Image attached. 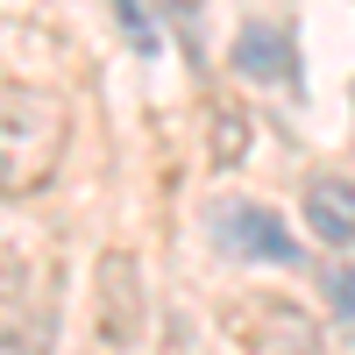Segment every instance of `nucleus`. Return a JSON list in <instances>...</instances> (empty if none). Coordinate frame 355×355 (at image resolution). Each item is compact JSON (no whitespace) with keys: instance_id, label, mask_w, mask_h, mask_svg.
Segmentation results:
<instances>
[{"instance_id":"f257e3e1","label":"nucleus","mask_w":355,"mask_h":355,"mask_svg":"<svg viewBox=\"0 0 355 355\" xmlns=\"http://www.w3.org/2000/svg\"><path fill=\"white\" fill-rule=\"evenodd\" d=\"M64 135L71 114L50 85H8L0 93V199L43 192L64 164Z\"/></svg>"},{"instance_id":"f03ea898","label":"nucleus","mask_w":355,"mask_h":355,"mask_svg":"<svg viewBox=\"0 0 355 355\" xmlns=\"http://www.w3.org/2000/svg\"><path fill=\"white\" fill-rule=\"evenodd\" d=\"M150 327V284H142V256L135 249H107L93 270V341L100 348H135Z\"/></svg>"},{"instance_id":"7ed1b4c3","label":"nucleus","mask_w":355,"mask_h":355,"mask_svg":"<svg viewBox=\"0 0 355 355\" xmlns=\"http://www.w3.org/2000/svg\"><path fill=\"white\" fill-rule=\"evenodd\" d=\"M234 71L256 85H277V93H299V50H291L284 21H242L234 36Z\"/></svg>"},{"instance_id":"20e7f679","label":"nucleus","mask_w":355,"mask_h":355,"mask_svg":"<svg viewBox=\"0 0 355 355\" xmlns=\"http://www.w3.org/2000/svg\"><path fill=\"white\" fill-rule=\"evenodd\" d=\"M214 227L227 234L234 256H256V263H299V242L284 234V220L270 214V206H220Z\"/></svg>"},{"instance_id":"39448f33","label":"nucleus","mask_w":355,"mask_h":355,"mask_svg":"<svg viewBox=\"0 0 355 355\" xmlns=\"http://www.w3.org/2000/svg\"><path fill=\"white\" fill-rule=\"evenodd\" d=\"M306 227L327 249L355 242V185H348V178H313V185H306Z\"/></svg>"},{"instance_id":"423d86ee","label":"nucleus","mask_w":355,"mask_h":355,"mask_svg":"<svg viewBox=\"0 0 355 355\" xmlns=\"http://www.w3.org/2000/svg\"><path fill=\"white\" fill-rule=\"evenodd\" d=\"M50 341H57V306H50V291L43 299L28 291V306L0 327V355H50Z\"/></svg>"},{"instance_id":"0eeeda50","label":"nucleus","mask_w":355,"mask_h":355,"mask_svg":"<svg viewBox=\"0 0 355 355\" xmlns=\"http://www.w3.org/2000/svg\"><path fill=\"white\" fill-rule=\"evenodd\" d=\"M206 157H214V171H234L249 157V114L242 107H214V121H206Z\"/></svg>"},{"instance_id":"6e6552de","label":"nucleus","mask_w":355,"mask_h":355,"mask_svg":"<svg viewBox=\"0 0 355 355\" xmlns=\"http://www.w3.org/2000/svg\"><path fill=\"white\" fill-rule=\"evenodd\" d=\"M114 8H121V28H128V43H135L142 57H157V28H150V15H142L135 0H114Z\"/></svg>"},{"instance_id":"1a4fd4ad","label":"nucleus","mask_w":355,"mask_h":355,"mask_svg":"<svg viewBox=\"0 0 355 355\" xmlns=\"http://www.w3.org/2000/svg\"><path fill=\"white\" fill-rule=\"evenodd\" d=\"M327 306L355 320V270H334V277H327Z\"/></svg>"}]
</instances>
